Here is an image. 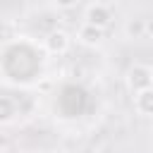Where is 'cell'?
<instances>
[{
    "mask_svg": "<svg viewBox=\"0 0 153 153\" xmlns=\"http://www.w3.org/2000/svg\"><path fill=\"white\" fill-rule=\"evenodd\" d=\"M76 41H79L81 45H86V48H98V45L105 41V29L84 22V24L76 29Z\"/></svg>",
    "mask_w": 153,
    "mask_h": 153,
    "instance_id": "obj_4",
    "label": "cell"
},
{
    "mask_svg": "<svg viewBox=\"0 0 153 153\" xmlns=\"http://www.w3.org/2000/svg\"><path fill=\"white\" fill-rule=\"evenodd\" d=\"M14 115H17L14 100H12L10 96H2V98H0V122H2V124H10V122L14 120Z\"/></svg>",
    "mask_w": 153,
    "mask_h": 153,
    "instance_id": "obj_6",
    "label": "cell"
},
{
    "mask_svg": "<svg viewBox=\"0 0 153 153\" xmlns=\"http://www.w3.org/2000/svg\"><path fill=\"white\" fill-rule=\"evenodd\" d=\"M69 45H72V38H69V33L62 31V29H53V31L43 38V48H45L48 55H65V53L69 50Z\"/></svg>",
    "mask_w": 153,
    "mask_h": 153,
    "instance_id": "obj_3",
    "label": "cell"
},
{
    "mask_svg": "<svg viewBox=\"0 0 153 153\" xmlns=\"http://www.w3.org/2000/svg\"><path fill=\"white\" fill-rule=\"evenodd\" d=\"M151 65H153V62H151Z\"/></svg>",
    "mask_w": 153,
    "mask_h": 153,
    "instance_id": "obj_10",
    "label": "cell"
},
{
    "mask_svg": "<svg viewBox=\"0 0 153 153\" xmlns=\"http://www.w3.org/2000/svg\"><path fill=\"white\" fill-rule=\"evenodd\" d=\"M134 110L141 117H153V88H146L134 96Z\"/></svg>",
    "mask_w": 153,
    "mask_h": 153,
    "instance_id": "obj_5",
    "label": "cell"
},
{
    "mask_svg": "<svg viewBox=\"0 0 153 153\" xmlns=\"http://www.w3.org/2000/svg\"><path fill=\"white\" fill-rule=\"evenodd\" d=\"M84 22L93 24V26H100V29H108L112 24V10L105 2H91L84 10Z\"/></svg>",
    "mask_w": 153,
    "mask_h": 153,
    "instance_id": "obj_2",
    "label": "cell"
},
{
    "mask_svg": "<svg viewBox=\"0 0 153 153\" xmlns=\"http://www.w3.org/2000/svg\"><path fill=\"white\" fill-rule=\"evenodd\" d=\"M76 153H98L96 148H81V151H76Z\"/></svg>",
    "mask_w": 153,
    "mask_h": 153,
    "instance_id": "obj_9",
    "label": "cell"
},
{
    "mask_svg": "<svg viewBox=\"0 0 153 153\" xmlns=\"http://www.w3.org/2000/svg\"><path fill=\"white\" fill-rule=\"evenodd\" d=\"M124 36L127 38H143L146 36V19H129L124 24Z\"/></svg>",
    "mask_w": 153,
    "mask_h": 153,
    "instance_id": "obj_7",
    "label": "cell"
},
{
    "mask_svg": "<svg viewBox=\"0 0 153 153\" xmlns=\"http://www.w3.org/2000/svg\"><path fill=\"white\" fill-rule=\"evenodd\" d=\"M146 36H151V38H153V19H148V22H146Z\"/></svg>",
    "mask_w": 153,
    "mask_h": 153,
    "instance_id": "obj_8",
    "label": "cell"
},
{
    "mask_svg": "<svg viewBox=\"0 0 153 153\" xmlns=\"http://www.w3.org/2000/svg\"><path fill=\"white\" fill-rule=\"evenodd\" d=\"M124 84L131 96H136L146 88H153V65H143V62L131 65L124 74Z\"/></svg>",
    "mask_w": 153,
    "mask_h": 153,
    "instance_id": "obj_1",
    "label": "cell"
}]
</instances>
